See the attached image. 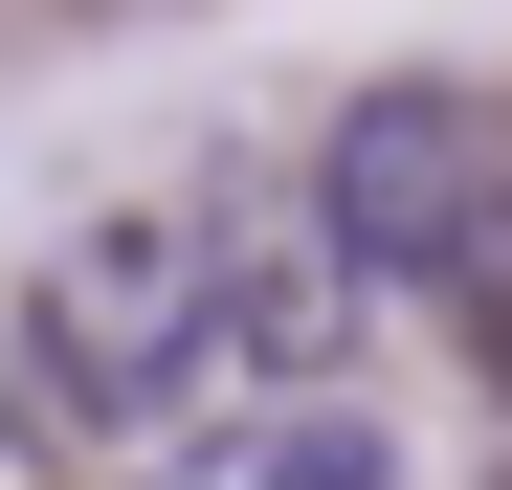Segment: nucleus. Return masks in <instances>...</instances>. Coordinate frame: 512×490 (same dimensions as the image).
Wrapping results in <instances>:
<instances>
[{"mask_svg": "<svg viewBox=\"0 0 512 490\" xmlns=\"http://www.w3.org/2000/svg\"><path fill=\"white\" fill-rule=\"evenodd\" d=\"M357 245L268 179H156V201H90L23 268V401L45 424H179L201 379H334L357 335Z\"/></svg>", "mask_w": 512, "mask_h": 490, "instance_id": "obj_1", "label": "nucleus"}, {"mask_svg": "<svg viewBox=\"0 0 512 490\" xmlns=\"http://www.w3.org/2000/svg\"><path fill=\"white\" fill-rule=\"evenodd\" d=\"M312 223L357 245V290L379 312H468V357L512 379V134L468 112V90H357L334 112V156H312Z\"/></svg>", "mask_w": 512, "mask_h": 490, "instance_id": "obj_2", "label": "nucleus"}, {"mask_svg": "<svg viewBox=\"0 0 512 490\" xmlns=\"http://www.w3.org/2000/svg\"><path fill=\"white\" fill-rule=\"evenodd\" d=\"M156 490H401V446L334 379H268L245 424H179V446H156Z\"/></svg>", "mask_w": 512, "mask_h": 490, "instance_id": "obj_3", "label": "nucleus"}]
</instances>
